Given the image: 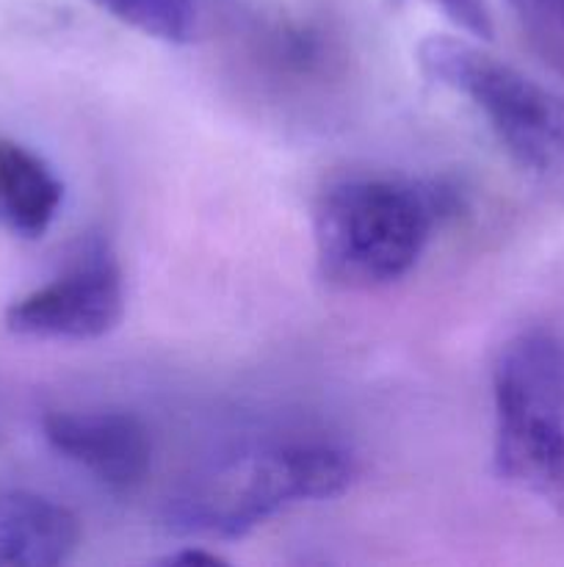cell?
I'll list each match as a JSON object with an SVG mask.
<instances>
[{"mask_svg": "<svg viewBox=\"0 0 564 567\" xmlns=\"http://www.w3.org/2000/svg\"><path fill=\"white\" fill-rule=\"evenodd\" d=\"M453 208L457 194L437 181L354 175L330 183L313 208L321 277L348 291L404 280Z\"/></svg>", "mask_w": 564, "mask_h": 567, "instance_id": "obj_1", "label": "cell"}, {"mask_svg": "<svg viewBox=\"0 0 564 567\" xmlns=\"http://www.w3.org/2000/svg\"><path fill=\"white\" fill-rule=\"evenodd\" d=\"M357 476L354 454L335 443H271L202 471L166 504L164 524L177 537L232 540L299 504L341 498Z\"/></svg>", "mask_w": 564, "mask_h": 567, "instance_id": "obj_2", "label": "cell"}, {"mask_svg": "<svg viewBox=\"0 0 564 567\" xmlns=\"http://www.w3.org/2000/svg\"><path fill=\"white\" fill-rule=\"evenodd\" d=\"M415 59L435 86L468 100L531 186L564 205V94L468 37L431 33Z\"/></svg>", "mask_w": 564, "mask_h": 567, "instance_id": "obj_3", "label": "cell"}, {"mask_svg": "<svg viewBox=\"0 0 564 567\" xmlns=\"http://www.w3.org/2000/svg\"><path fill=\"white\" fill-rule=\"evenodd\" d=\"M492 465L520 493L564 498V349L540 327L518 332L492 365Z\"/></svg>", "mask_w": 564, "mask_h": 567, "instance_id": "obj_4", "label": "cell"}, {"mask_svg": "<svg viewBox=\"0 0 564 567\" xmlns=\"http://www.w3.org/2000/svg\"><path fill=\"white\" fill-rule=\"evenodd\" d=\"M125 305L119 260L103 241H92L59 277L9 305L6 330L33 341H100L119 327Z\"/></svg>", "mask_w": 564, "mask_h": 567, "instance_id": "obj_5", "label": "cell"}, {"mask_svg": "<svg viewBox=\"0 0 564 567\" xmlns=\"http://www.w3.org/2000/svg\"><path fill=\"white\" fill-rule=\"evenodd\" d=\"M48 446L111 493L147 480L153 441L142 421L122 410H53L42 419Z\"/></svg>", "mask_w": 564, "mask_h": 567, "instance_id": "obj_6", "label": "cell"}, {"mask_svg": "<svg viewBox=\"0 0 564 567\" xmlns=\"http://www.w3.org/2000/svg\"><path fill=\"white\" fill-rule=\"evenodd\" d=\"M81 520L36 491H0V567H59L81 548Z\"/></svg>", "mask_w": 564, "mask_h": 567, "instance_id": "obj_7", "label": "cell"}, {"mask_svg": "<svg viewBox=\"0 0 564 567\" xmlns=\"http://www.w3.org/2000/svg\"><path fill=\"white\" fill-rule=\"evenodd\" d=\"M64 183L53 166L14 138L0 136V227L17 238H42L59 219Z\"/></svg>", "mask_w": 564, "mask_h": 567, "instance_id": "obj_8", "label": "cell"}, {"mask_svg": "<svg viewBox=\"0 0 564 567\" xmlns=\"http://www.w3.org/2000/svg\"><path fill=\"white\" fill-rule=\"evenodd\" d=\"M142 37L166 44H186L197 37L199 0H88Z\"/></svg>", "mask_w": 564, "mask_h": 567, "instance_id": "obj_9", "label": "cell"}, {"mask_svg": "<svg viewBox=\"0 0 564 567\" xmlns=\"http://www.w3.org/2000/svg\"><path fill=\"white\" fill-rule=\"evenodd\" d=\"M529 48L564 75V0H506Z\"/></svg>", "mask_w": 564, "mask_h": 567, "instance_id": "obj_10", "label": "cell"}, {"mask_svg": "<svg viewBox=\"0 0 564 567\" xmlns=\"http://www.w3.org/2000/svg\"><path fill=\"white\" fill-rule=\"evenodd\" d=\"M396 3H424L446 17L453 28L473 37L479 42H490L495 25H492V11L487 0H396Z\"/></svg>", "mask_w": 564, "mask_h": 567, "instance_id": "obj_11", "label": "cell"}, {"mask_svg": "<svg viewBox=\"0 0 564 567\" xmlns=\"http://www.w3.org/2000/svg\"><path fill=\"white\" fill-rule=\"evenodd\" d=\"M166 565H224V559L213 551H205V548H186V551H177L171 557L164 559Z\"/></svg>", "mask_w": 564, "mask_h": 567, "instance_id": "obj_12", "label": "cell"}]
</instances>
